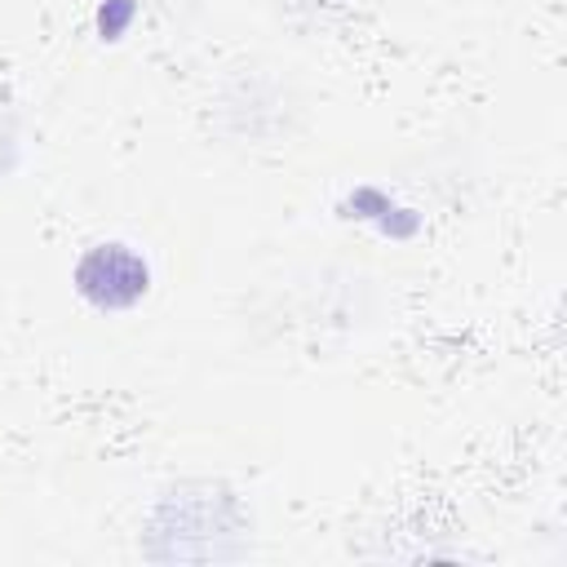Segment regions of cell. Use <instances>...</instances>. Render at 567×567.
<instances>
[{"label": "cell", "instance_id": "cell-1", "mask_svg": "<svg viewBox=\"0 0 567 567\" xmlns=\"http://www.w3.org/2000/svg\"><path fill=\"white\" fill-rule=\"evenodd\" d=\"M146 284H151V270L128 244H97L75 266V288L97 310H124L142 301Z\"/></svg>", "mask_w": 567, "mask_h": 567}]
</instances>
